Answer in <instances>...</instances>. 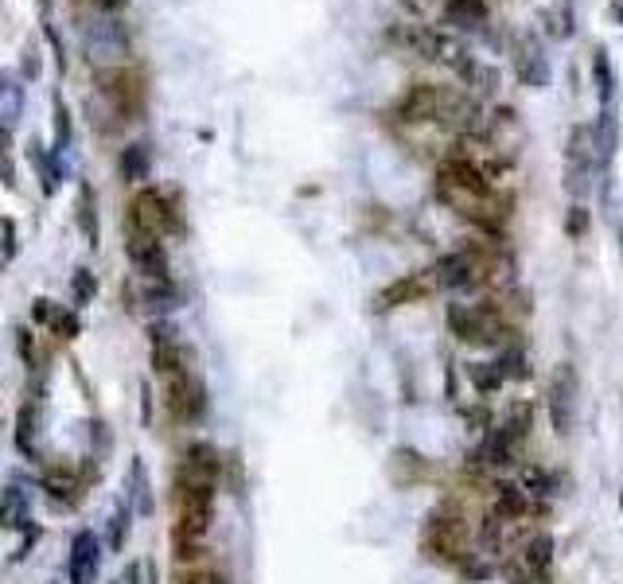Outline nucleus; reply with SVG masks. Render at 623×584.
Here are the masks:
<instances>
[{"label":"nucleus","instance_id":"nucleus-31","mask_svg":"<svg viewBox=\"0 0 623 584\" xmlns=\"http://www.w3.org/2000/svg\"><path fill=\"white\" fill-rule=\"evenodd\" d=\"M180 584H230L222 577L219 569H207V565H195V569H187L180 573Z\"/></svg>","mask_w":623,"mask_h":584},{"label":"nucleus","instance_id":"nucleus-23","mask_svg":"<svg viewBox=\"0 0 623 584\" xmlns=\"http://www.w3.org/2000/svg\"><path fill=\"white\" fill-rule=\"evenodd\" d=\"M468 378H472V386H476L483 398H487V394H495V390L507 382V378L499 374V366L495 363H468Z\"/></svg>","mask_w":623,"mask_h":584},{"label":"nucleus","instance_id":"nucleus-14","mask_svg":"<svg viewBox=\"0 0 623 584\" xmlns=\"http://www.w3.org/2000/svg\"><path fill=\"white\" fill-rule=\"evenodd\" d=\"M514 452H518V448H514L499 429H487L483 440H479V448L472 452V464H476V468H487V472H499V468H511Z\"/></svg>","mask_w":623,"mask_h":584},{"label":"nucleus","instance_id":"nucleus-5","mask_svg":"<svg viewBox=\"0 0 623 584\" xmlns=\"http://www.w3.org/2000/svg\"><path fill=\"white\" fill-rule=\"evenodd\" d=\"M592 172H596V148H592V129L573 125L569 141H565V191L581 203L588 187H592Z\"/></svg>","mask_w":623,"mask_h":584},{"label":"nucleus","instance_id":"nucleus-32","mask_svg":"<svg viewBox=\"0 0 623 584\" xmlns=\"http://www.w3.org/2000/svg\"><path fill=\"white\" fill-rule=\"evenodd\" d=\"M55 129H59V152L71 145V117H67V106H63V98H55Z\"/></svg>","mask_w":623,"mask_h":584},{"label":"nucleus","instance_id":"nucleus-7","mask_svg":"<svg viewBox=\"0 0 623 584\" xmlns=\"http://www.w3.org/2000/svg\"><path fill=\"white\" fill-rule=\"evenodd\" d=\"M125 254L137 265V273L148 277V281H168V254H164V242L156 234H145V230H129V242H125Z\"/></svg>","mask_w":623,"mask_h":584},{"label":"nucleus","instance_id":"nucleus-4","mask_svg":"<svg viewBox=\"0 0 623 584\" xmlns=\"http://www.w3.org/2000/svg\"><path fill=\"white\" fill-rule=\"evenodd\" d=\"M164 405L176 421L195 425L203 413H207V386L199 382L195 370H176L164 378Z\"/></svg>","mask_w":623,"mask_h":584},{"label":"nucleus","instance_id":"nucleus-27","mask_svg":"<svg viewBox=\"0 0 623 584\" xmlns=\"http://www.w3.org/2000/svg\"><path fill=\"white\" fill-rule=\"evenodd\" d=\"M43 491H51L59 503H74L78 483H74V475H67V472H47L43 475Z\"/></svg>","mask_w":623,"mask_h":584},{"label":"nucleus","instance_id":"nucleus-40","mask_svg":"<svg viewBox=\"0 0 623 584\" xmlns=\"http://www.w3.org/2000/svg\"><path fill=\"white\" fill-rule=\"evenodd\" d=\"M620 507H623V499H620Z\"/></svg>","mask_w":623,"mask_h":584},{"label":"nucleus","instance_id":"nucleus-16","mask_svg":"<svg viewBox=\"0 0 623 584\" xmlns=\"http://www.w3.org/2000/svg\"><path fill=\"white\" fill-rule=\"evenodd\" d=\"M24 117V82L12 71H0V129H12Z\"/></svg>","mask_w":623,"mask_h":584},{"label":"nucleus","instance_id":"nucleus-1","mask_svg":"<svg viewBox=\"0 0 623 584\" xmlns=\"http://www.w3.org/2000/svg\"><path fill=\"white\" fill-rule=\"evenodd\" d=\"M421 549H425L433 561H440V565L460 569V565L472 557V534H468L464 514L452 511V507H437V511L425 518Z\"/></svg>","mask_w":623,"mask_h":584},{"label":"nucleus","instance_id":"nucleus-12","mask_svg":"<svg viewBox=\"0 0 623 584\" xmlns=\"http://www.w3.org/2000/svg\"><path fill=\"white\" fill-rule=\"evenodd\" d=\"M437 102H440V86H409L402 102H398V117L409 125H433L437 121Z\"/></svg>","mask_w":623,"mask_h":584},{"label":"nucleus","instance_id":"nucleus-30","mask_svg":"<svg viewBox=\"0 0 623 584\" xmlns=\"http://www.w3.org/2000/svg\"><path fill=\"white\" fill-rule=\"evenodd\" d=\"M522 491H530V495H550L553 479L542 472V468H526V472H522Z\"/></svg>","mask_w":623,"mask_h":584},{"label":"nucleus","instance_id":"nucleus-39","mask_svg":"<svg viewBox=\"0 0 623 584\" xmlns=\"http://www.w3.org/2000/svg\"><path fill=\"white\" fill-rule=\"evenodd\" d=\"M612 12H616V20H620V24H623V4H616V8H612Z\"/></svg>","mask_w":623,"mask_h":584},{"label":"nucleus","instance_id":"nucleus-18","mask_svg":"<svg viewBox=\"0 0 623 584\" xmlns=\"http://www.w3.org/2000/svg\"><path fill=\"white\" fill-rule=\"evenodd\" d=\"M491 511L499 514L503 522H518L522 514L530 511L522 483H499V487H495V503H491Z\"/></svg>","mask_w":623,"mask_h":584},{"label":"nucleus","instance_id":"nucleus-2","mask_svg":"<svg viewBox=\"0 0 623 584\" xmlns=\"http://www.w3.org/2000/svg\"><path fill=\"white\" fill-rule=\"evenodd\" d=\"M448 331L472 347H499L507 343L511 324L495 300H479V304H448Z\"/></svg>","mask_w":623,"mask_h":584},{"label":"nucleus","instance_id":"nucleus-37","mask_svg":"<svg viewBox=\"0 0 623 584\" xmlns=\"http://www.w3.org/2000/svg\"><path fill=\"white\" fill-rule=\"evenodd\" d=\"M113 584H141V569H137V565H125L121 577H117Z\"/></svg>","mask_w":623,"mask_h":584},{"label":"nucleus","instance_id":"nucleus-21","mask_svg":"<svg viewBox=\"0 0 623 584\" xmlns=\"http://www.w3.org/2000/svg\"><path fill=\"white\" fill-rule=\"evenodd\" d=\"M39 421H36V405H24L20 413H16V448L24 452V456H36L39 452Z\"/></svg>","mask_w":623,"mask_h":584},{"label":"nucleus","instance_id":"nucleus-35","mask_svg":"<svg viewBox=\"0 0 623 584\" xmlns=\"http://www.w3.org/2000/svg\"><path fill=\"white\" fill-rule=\"evenodd\" d=\"M55 316H59V312H55L51 300H36V308H32V320H36V324H55Z\"/></svg>","mask_w":623,"mask_h":584},{"label":"nucleus","instance_id":"nucleus-15","mask_svg":"<svg viewBox=\"0 0 623 584\" xmlns=\"http://www.w3.org/2000/svg\"><path fill=\"white\" fill-rule=\"evenodd\" d=\"M32 522V511H28V491L20 483L4 487L0 495V530H24Z\"/></svg>","mask_w":623,"mask_h":584},{"label":"nucleus","instance_id":"nucleus-29","mask_svg":"<svg viewBox=\"0 0 623 584\" xmlns=\"http://www.w3.org/2000/svg\"><path fill=\"white\" fill-rule=\"evenodd\" d=\"M565 234H569V238L588 234V207L585 203H573V207L565 211Z\"/></svg>","mask_w":623,"mask_h":584},{"label":"nucleus","instance_id":"nucleus-10","mask_svg":"<svg viewBox=\"0 0 623 584\" xmlns=\"http://www.w3.org/2000/svg\"><path fill=\"white\" fill-rule=\"evenodd\" d=\"M102 569V542L94 530H78L71 542V557H67V577L71 584H94Z\"/></svg>","mask_w":623,"mask_h":584},{"label":"nucleus","instance_id":"nucleus-36","mask_svg":"<svg viewBox=\"0 0 623 584\" xmlns=\"http://www.w3.org/2000/svg\"><path fill=\"white\" fill-rule=\"evenodd\" d=\"M51 328L59 331V335H63V339H74V331H78V320H74V316H67V312H59V316H55V324H51Z\"/></svg>","mask_w":623,"mask_h":584},{"label":"nucleus","instance_id":"nucleus-19","mask_svg":"<svg viewBox=\"0 0 623 584\" xmlns=\"http://www.w3.org/2000/svg\"><path fill=\"white\" fill-rule=\"evenodd\" d=\"M592 78H596V98H600V110H608V106H612V98H616V71H612V59H608V51H604V47H596V51H592Z\"/></svg>","mask_w":623,"mask_h":584},{"label":"nucleus","instance_id":"nucleus-25","mask_svg":"<svg viewBox=\"0 0 623 584\" xmlns=\"http://www.w3.org/2000/svg\"><path fill=\"white\" fill-rule=\"evenodd\" d=\"M495 366H499V374H503V378H518V382H526V378H530V363H526V355H522L518 347H507V351L495 359Z\"/></svg>","mask_w":623,"mask_h":584},{"label":"nucleus","instance_id":"nucleus-3","mask_svg":"<svg viewBox=\"0 0 623 584\" xmlns=\"http://www.w3.org/2000/svg\"><path fill=\"white\" fill-rule=\"evenodd\" d=\"M577 398H581V378L573 363H557L550 374V390H546V409H550V425L557 437H569L577 425Z\"/></svg>","mask_w":623,"mask_h":584},{"label":"nucleus","instance_id":"nucleus-38","mask_svg":"<svg viewBox=\"0 0 623 584\" xmlns=\"http://www.w3.org/2000/svg\"><path fill=\"white\" fill-rule=\"evenodd\" d=\"M102 12H117V8H125V0H94Z\"/></svg>","mask_w":623,"mask_h":584},{"label":"nucleus","instance_id":"nucleus-11","mask_svg":"<svg viewBox=\"0 0 623 584\" xmlns=\"http://www.w3.org/2000/svg\"><path fill=\"white\" fill-rule=\"evenodd\" d=\"M514 74H518V82H526L534 90H542L550 82V63H546L542 43L534 36H522L514 43Z\"/></svg>","mask_w":623,"mask_h":584},{"label":"nucleus","instance_id":"nucleus-17","mask_svg":"<svg viewBox=\"0 0 623 584\" xmlns=\"http://www.w3.org/2000/svg\"><path fill=\"white\" fill-rule=\"evenodd\" d=\"M444 20L456 24L460 32H479L487 24V4L483 0H448L444 4Z\"/></svg>","mask_w":623,"mask_h":584},{"label":"nucleus","instance_id":"nucleus-34","mask_svg":"<svg viewBox=\"0 0 623 584\" xmlns=\"http://www.w3.org/2000/svg\"><path fill=\"white\" fill-rule=\"evenodd\" d=\"M557 12H561V28H557L561 39L573 36V24H577V20H573V0H561V4H557Z\"/></svg>","mask_w":623,"mask_h":584},{"label":"nucleus","instance_id":"nucleus-22","mask_svg":"<svg viewBox=\"0 0 623 584\" xmlns=\"http://www.w3.org/2000/svg\"><path fill=\"white\" fill-rule=\"evenodd\" d=\"M495 429H499V433H503V437L518 448L522 440L530 437V405L526 402L511 405V409H507V417H503V425H495Z\"/></svg>","mask_w":623,"mask_h":584},{"label":"nucleus","instance_id":"nucleus-28","mask_svg":"<svg viewBox=\"0 0 623 584\" xmlns=\"http://www.w3.org/2000/svg\"><path fill=\"white\" fill-rule=\"evenodd\" d=\"M129 522H133V507H117L110 514V549H121L125 546V530H129Z\"/></svg>","mask_w":623,"mask_h":584},{"label":"nucleus","instance_id":"nucleus-6","mask_svg":"<svg viewBox=\"0 0 623 584\" xmlns=\"http://www.w3.org/2000/svg\"><path fill=\"white\" fill-rule=\"evenodd\" d=\"M133 226L137 230H145V234H156V238H164V234H172V230H180V215L172 211V203H168V195L164 191H156V187H145V191H137L133 195Z\"/></svg>","mask_w":623,"mask_h":584},{"label":"nucleus","instance_id":"nucleus-20","mask_svg":"<svg viewBox=\"0 0 623 584\" xmlns=\"http://www.w3.org/2000/svg\"><path fill=\"white\" fill-rule=\"evenodd\" d=\"M187 468H195V472L207 475V479H219L222 452L215 444H207V440H195V444H187Z\"/></svg>","mask_w":623,"mask_h":584},{"label":"nucleus","instance_id":"nucleus-24","mask_svg":"<svg viewBox=\"0 0 623 584\" xmlns=\"http://www.w3.org/2000/svg\"><path fill=\"white\" fill-rule=\"evenodd\" d=\"M78 222H82V234L90 246H98V222H94V191L82 183L78 187Z\"/></svg>","mask_w":623,"mask_h":584},{"label":"nucleus","instance_id":"nucleus-26","mask_svg":"<svg viewBox=\"0 0 623 584\" xmlns=\"http://www.w3.org/2000/svg\"><path fill=\"white\" fill-rule=\"evenodd\" d=\"M121 176H125L129 183L145 180V176H148V152H145V145L125 148V156H121Z\"/></svg>","mask_w":623,"mask_h":584},{"label":"nucleus","instance_id":"nucleus-13","mask_svg":"<svg viewBox=\"0 0 623 584\" xmlns=\"http://www.w3.org/2000/svg\"><path fill=\"white\" fill-rule=\"evenodd\" d=\"M125 499H129V507L133 514H156V495H152V479H148V468L141 456H133V464L125 468Z\"/></svg>","mask_w":623,"mask_h":584},{"label":"nucleus","instance_id":"nucleus-9","mask_svg":"<svg viewBox=\"0 0 623 584\" xmlns=\"http://www.w3.org/2000/svg\"><path fill=\"white\" fill-rule=\"evenodd\" d=\"M433 289H437L433 269H429V273H405V277L390 281L386 289L374 296V308H378V312H390V308H405V304H421Z\"/></svg>","mask_w":623,"mask_h":584},{"label":"nucleus","instance_id":"nucleus-41","mask_svg":"<svg viewBox=\"0 0 623 584\" xmlns=\"http://www.w3.org/2000/svg\"><path fill=\"white\" fill-rule=\"evenodd\" d=\"M620 234H623V230H620Z\"/></svg>","mask_w":623,"mask_h":584},{"label":"nucleus","instance_id":"nucleus-8","mask_svg":"<svg viewBox=\"0 0 623 584\" xmlns=\"http://www.w3.org/2000/svg\"><path fill=\"white\" fill-rule=\"evenodd\" d=\"M82 43H86V55H90V59H102V63H117V59L129 55V36H125V28H121L117 20H106V16L94 20V24H86Z\"/></svg>","mask_w":623,"mask_h":584},{"label":"nucleus","instance_id":"nucleus-33","mask_svg":"<svg viewBox=\"0 0 623 584\" xmlns=\"http://www.w3.org/2000/svg\"><path fill=\"white\" fill-rule=\"evenodd\" d=\"M90 296H94V277H90L86 269H78V273H74V300L86 304Z\"/></svg>","mask_w":623,"mask_h":584}]
</instances>
